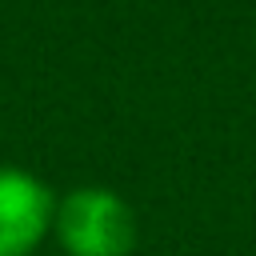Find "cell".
Segmentation results:
<instances>
[{"label":"cell","instance_id":"6da1fadb","mask_svg":"<svg viewBox=\"0 0 256 256\" xmlns=\"http://www.w3.org/2000/svg\"><path fill=\"white\" fill-rule=\"evenodd\" d=\"M60 244L72 256H128L136 224L128 204L104 188H76L56 212Z\"/></svg>","mask_w":256,"mask_h":256},{"label":"cell","instance_id":"7a4b0ae2","mask_svg":"<svg viewBox=\"0 0 256 256\" xmlns=\"http://www.w3.org/2000/svg\"><path fill=\"white\" fill-rule=\"evenodd\" d=\"M48 220H52L48 188L20 168H0V256L32 252Z\"/></svg>","mask_w":256,"mask_h":256}]
</instances>
